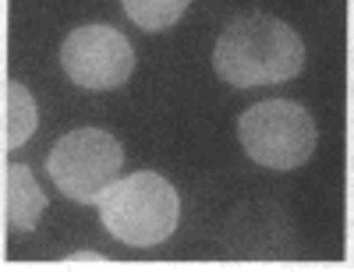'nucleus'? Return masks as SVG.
Masks as SVG:
<instances>
[{
  "instance_id": "nucleus-4",
  "label": "nucleus",
  "mask_w": 354,
  "mask_h": 272,
  "mask_svg": "<svg viewBox=\"0 0 354 272\" xmlns=\"http://www.w3.org/2000/svg\"><path fill=\"white\" fill-rule=\"evenodd\" d=\"M124 148L110 131L100 128H78L64 135L50 148V180L64 191V198L82 205H100L106 188L121 180Z\"/></svg>"
},
{
  "instance_id": "nucleus-5",
  "label": "nucleus",
  "mask_w": 354,
  "mask_h": 272,
  "mask_svg": "<svg viewBox=\"0 0 354 272\" xmlns=\"http://www.w3.org/2000/svg\"><path fill=\"white\" fill-rule=\"evenodd\" d=\"M64 75L88 93H106L121 88L135 71V50L131 39L113 25H82L71 28L61 46Z\"/></svg>"
},
{
  "instance_id": "nucleus-6",
  "label": "nucleus",
  "mask_w": 354,
  "mask_h": 272,
  "mask_svg": "<svg viewBox=\"0 0 354 272\" xmlns=\"http://www.w3.org/2000/svg\"><path fill=\"white\" fill-rule=\"evenodd\" d=\"M46 213V195L36 184V177L21 163L4 166V226L15 233L36 230L39 216Z\"/></svg>"
},
{
  "instance_id": "nucleus-1",
  "label": "nucleus",
  "mask_w": 354,
  "mask_h": 272,
  "mask_svg": "<svg viewBox=\"0 0 354 272\" xmlns=\"http://www.w3.org/2000/svg\"><path fill=\"white\" fill-rule=\"evenodd\" d=\"M213 68L227 85L259 88L298 78L305 68V43L287 21L248 11L227 21L213 46Z\"/></svg>"
},
{
  "instance_id": "nucleus-2",
  "label": "nucleus",
  "mask_w": 354,
  "mask_h": 272,
  "mask_svg": "<svg viewBox=\"0 0 354 272\" xmlns=\"http://www.w3.org/2000/svg\"><path fill=\"white\" fill-rule=\"evenodd\" d=\"M100 220L121 244L153 248L177 230L181 198L160 173L138 170L106 188V195L100 198Z\"/></svg>"
},
{
  "instance_id": "nucleus-3",
  "label": "nucleus",
  "mask_w": 354,
  "mask_h": 272,
  "mask_svg": "<svg viewBox=\"0 0 354 272\" xmlns=\"http://www.w3.org/2000/svg\"><path fill=\"white\" fill-rule=\"evenodd\" d=\"M238 138L266 170H298L315 153V120L301 103L266 99L241 113Z\"/></svg>"
},
{
  "instance_id": "nucleus-8",
  "label": "nucleus",
  "mask_w": 354,
  "mask_h": 272,
  "mask_svg": "<svg viewBox=\"0 0 354 272\" xmlns=\"http://www.w3.org/2000/svg\"><path fill=\"white\" fill-rule=\"evenodd\" d=\"M188 4L192 0H121L124 14L145 32H163V28L177 25V18L188 11Z\"/></svg>"
},
{
  "instance_id": "nucleus-7",
  "label": "nucleus",
  "mask_w": 354,
  "mask_h": 272,
  "mask_svg": "<svg viewBox=\"0 0 354 272\" xmlns=\"http://www.w3.org/2000/svg\"><path fill=\"white\" fill-rule=\"evenodd\" d=\"M36 124H39V110H36L32 93L21 81L8 78L4 81V142H0L4 153L21 148L28 142V135L36 131Z\"/></svg>"
}]
</instances>
